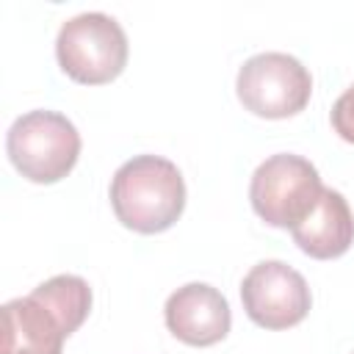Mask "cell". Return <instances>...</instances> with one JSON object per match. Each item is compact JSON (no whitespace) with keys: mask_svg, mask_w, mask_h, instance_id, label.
<instances>
[{"mask_svg":"<svg viewBox=\"0 0 354 354\" xmlns=\"http://www.w3.org/2000/svg\"><path fill=\"white\" fill-rule=\"evenodd\" d=\"M111 207L116 218L141 235L169 230L185 207L180 169L160 155H136L111 180Z\"/></svg>","mask_w":354,"mask_h":354,"instance_id":"cell-1","label":"cell"},{"mask_svg":"<svg viewBox=\"0 0 354 354\" xmlns=\"http://www.w3.org/2000/svg\"><path fill=\"white\" fill-rule=\"evenodd\" d=\"M6 152L25 180L50 185L75 169L80 133L58 111H28L8 127Z\"/></svg>","mask_w":354,"mask_h":354,"instance_id":"cell-2","label":"cell"},{"mask_svg":"<svg viewBox=\"0 0 354 354\" xmlns=\"http://www.w3.org/2000/svg\"><path fill=\"white\" fill-rule=\"evenodd\" d=\"M55 58L75 83L102 86L122 75L127 64V36L113 17L86 11L61 25Z\"/></svg>","mask_w":354,"mask_h":354,"instance_id":"cell-3","label":"cell"},{"mask_svg":"<svg viewBox=\"0 0 354 354\" xmlns=\"http://www.w3.org/2000/svg\"><path fill=\"white\" fill-rule=\"evenodd\" d=\"M324 185L318 177V169L290 152H279L266 158L249 185V199L254 213L279 230H293L318 202Z\"/></svg>","mask_w":354,"mask_h":354,"instance_id":"cell-4","label":"cell"},{"mask_svg":"<svg viewBox=\"0 0 354 354\" xmlns=\"http://www.w3.org/2000/svg\"><path fill=\"white\" fill-rule=\"evenodd\" d=\"M235 94L254 116L288 119L310 102L313 77L307 66L288 53H260L238 69Z\"/></svg>","mask_w":354,"mask_h":354,"instance_id":"cell-5","label":"cell"},{"mask_svg":"<svg viewBox=\"0 0 354 354\" xmlns=\"http://www.w3.org/2000/svg\"><path fill=\"white\" fill-rule=\"evenodd\" d=\"M246 315L263 329H290L310 313L313 296L307 279L282 260H263L241 282Z\"/></svg>","mask_w":354,"mask_h":354,"instance_id":"cell-6","label":"cell"},{"mask_svg":"<svg viewBox=\"0 0 354 354\" xmlns=\"http://www.w3.org/2000/svg\"><path fill=\"white\" fill-rule=\"evenodd\" d=\"M169 332L185 346H216L232 326V313L221 290L207 282H188L177 288L163 307Z\"/></svg>","mask_w":354,"mask_h":354,"instance_id":"cell-7","label":"cell"},{"mask_svg":"<svg viewBox=\"0 0 354 354\" xmlns=\"http://www.w3.org/2000/svg\"><path fill=\"white\" fill-rule=\"evenodd\" d=\"M66 329L33 293L3 304V354H61Z\"/></svg>","mask_w":354,"mask_h":354,"instance_id":"cell-8","label":"cell"},{"mask_svg":"<svg viewBox=\"0 0 354 354\" xmlns=\"http://www.w3.org/2000/svg\"><path fill=\"white\" fill-rule=\"evenodd\" d=\"M290 235L296 246L315 260L346 254L354 243V216L343 194L335 188H324L315 207L290 230Z\"/></svg>","mask_w":354,"mask_h":354,"instance_id":"cell-9","label":"cell"},{"mask_svg":"<svg viewBox=\"0 0 354 354\" xmlns=\"http://www.w3.org/2000/svg\"><path fill=\"white\" fill-rule=\"evenodd\" d=\"M30 293L36 299H41L58 315L66 335L77 332V326L86 321V315L91 310V288L83 277H75V274L50 277L41 285H36Z\"/></svg>","mask_w":354,"mask_h":354,"instance_id":"cell-10","label":"cell"},{"mask_svg":"<svg viewBox=\"0 0 354 354\" xmlns=\"http://www.w3.org/2000/svg\"><path fill=\"white\" fill-rule=\"evenodd\" d=\"M332 127L343 141L354 144V86L346 88L332 105Z\"/></svg>","mask_w":354,"mask_h":354,"instance_id":"cell-11","label":"cell"}]
</instances>
